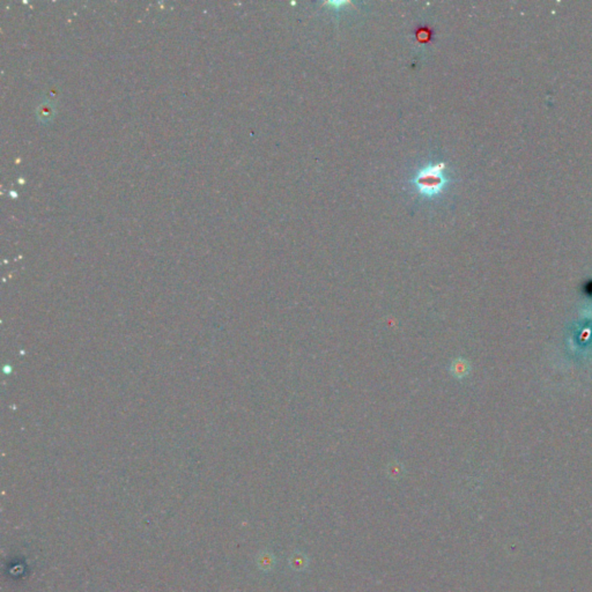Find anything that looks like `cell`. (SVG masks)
<instances>
[{
	"mask_svg": "<svg viewBox=\"0 0 592 592\" xmlns=\"http://www.w3.org/2000/svg\"><path fill=\"white\" fill-rule=\"evenodd\" d=\"M387 474L392 480H400L404 475V466L397 462H392L387 467Z\"/></svg>",
	"mask_w": 592,
	"mask_h": 592,
	"instance_id": "cell-5",
	"label": "cell"
},
{
	"mask_svg": "<svg viewBox=\"0 0 592 592\" xmlns=\"http://www.w3.org/2000/svg\"><path fill=\"white\" fill-rule=\"evenodd\" d=\"M288 565L292 570L296 571V573H302L309 568L310 559L304 552L295 549L288 558Z\"/></svg>",
	"mask_w": 592,
	"mask_h": 592,
	"instance_id": "cell-2",
	"label": "cell"
},
{
	"mask_svg": "<svg viewBox=\"0 0 592 592\" xmlns=\"http://www.w3.org/2000/svg\"><path fill=\"white\" fill-rule=\"evenodd\" d=\"M469 370H470L469 363H467L466 360H464V359L454 360V361L451 362V364H450L451 375H452L454 377L457 378V379H462L464 377H466V376L469 375Z\"/></svg>",
	"mask_w": 592,
	"mask_h": 592,
	"instance_id": "cell-3",
	"label": "cell"
},
{
	"mask_svg": "<svg viewBox=\"0 0 592 592\" xmlns=\"http://www.w3.org/2000/svg\"><path fill=\"white\" fill-rule=\"evenodd\" d=\"M275 564H276V560H275L274 554L271 553V552H267V550L263 552L258 558L259 568L264 571L272 570L275 567Z\"/></svg>",
	"mask_w": 592,
	"mask_h": 592,
	"instance_id": "cell-4",
	"label": "cell"
},
{
	"mask_svg": "<svg viewBox=\"0 0 592 592\" xmlns=\"http://www.w3.org/2000/svg\"><path fill=\"white\" fill-rule=\"evenodd\" d=\"M443 169H444V163H438L421 170L415 181L419 191L427 194V196H432V194L441 191V188L444 184V180L442 176Z\"/></svg>",
	"mask_w": 592,
	"mask_h": 592,
	"instance_id": "cell-1",
	"label": "cell"
}]
</instances>
